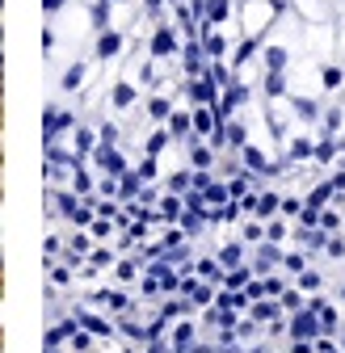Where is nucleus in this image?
Wrapping results in <instances>:
<instances>
[{"instance_id": "1", "label": "nucleus", "mask_w": 345, "mask_h": 353, "mask_svg": "<svg viewBox=\"0 0 345 353\" xmlns=\"http://www.w3.org/2000/svg\"><path fill=\"white\" fill-rule=\"evenodd\" d=\"M152 51H156V55H168V51H172V34H168V30H160V34H156Z\"/></svg>"}, {"instance_id": "2", "label": "nucleus", "mask_w": 345, "mask_h": 353, "mask_svg": "<svg viewBox=\"0 0 345 353\" xmlns=\"http://www.w3.org/2000/svg\"><path fill=\"white\" fill-rule=\"evenodd\" d=\"M114 51H118V34H106L101 38V55H114Z\"/></svg>"}, {"instance_id": "3", "label": "nucleus", "mask_w": 345, "mask_h": 353, "mask_svg": "<svg viewBox=\"0 0 345 353\" xmlns=\"http://www.w3.org/2000/svg\"><path fill=\"white\" fill-rule=\"evenodd\" d=\"M194 97H198V101H206V97H215V88H210V80H202V84L194 88Z\"/></svg>"}, {"instance_id": "4", "label": "nucleus", "mask_w": 345, "mask_h": 353, "mask_svg": "<svg viewBox=\"0 0 345 353\" xmlns=\"http://www.w3.org/2000/svg\"><path fill=\"white\" fill-rule=\"evenodd\" d=\"M131 97H135V93H131V88H126V84L118 88V93H114V101H118V105H126V101H131Z\"/></svg>"}, {"instance_id": "5", "label": "nucleus", "mask_w": 345, "mask_h": 353, "mask_svg": "<svg viewBox=\"0 0 345 353\" xmlns=\"http://www.w3.org/2000/svg\"><path fill=\"white\" fill-rule=\"evenodd\" d=\"M266 59H270V68H282V63H286V55H282V51H278V47H274V51H270V55H266Z\"/></svg>"}, {"instance_id": "6", "label": "nucleus", "mask_w": 345, "mask_h": 353, "mask_svg": "<svg viewBox=\"0 0 345 353\" xmlns=\"http://www.w3.org/2000/svg\"><path fill=\"white\" fill-rule=\"evenodd\" d=\"M63 84H68V88H76V84H80V68H72V72L63 76Z\"/></svg>"}]
</instances>
